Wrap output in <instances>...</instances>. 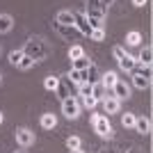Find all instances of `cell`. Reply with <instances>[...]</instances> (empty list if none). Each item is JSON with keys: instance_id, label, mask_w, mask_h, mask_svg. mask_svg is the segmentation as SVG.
<instances>
[{"instance_id": "cell-1", "label": "cell", "mask_w": 153, "mask_h": 153, "mask_svg": "<svg viewBox=\"0 0 153 153\" xmlns=\"http://www.w3.org/2000/svg\"><path fill=\"white\" fill-rule=\"evenodd\" d=\"M23 53H25L27 57H32L34 62H39V59H44L46 55H48V46H46V41H44V39H39V37H32L30 41L25 44Z\"/></svg>"}, {"instance_id": "cell-2", "label": "cell", "mask_w": 153, "mask_h": 153, "mask_svg": "<svg viewBox=\"0 0 153 153\" xmlns=\"http://www.w3.org/2000/svg\"><path fill=\"white\" fill-rule=\"evenodd\" d=\"M91 123H94L96 133L101 135V137H105V140H110V137H112V126H110L108 117H101V114H91Z\"/></svg>"}, {"instance_id": "cell-3", "label": "cell", "mask_w": 153, "mask_h": 153, "mask_svg": "<svg viewBox=\"0 0 153 153\" xmlns=\"http://www.w3.org/2000/svg\"><path fill=\"white\" fill-rule=\"evenodd\" d=\"M62 112H64L66 119H78V114H80V103L69 96L66 101H62Z\"/></svg>"}, {"instance_id": "cell-4", "label": "cell", "mask_w": 153, "mask_h": 153, "mask_svg": "<svg viewBox=\"0 0 153 153\" xmlns=\"http://www.w3.org/2000/svg\"><path fill=\"white\" fill-rule=\"evenodd\" d=\"M85 16H87V19H105V9H103V5L98 0H87Z\"/></svg>"}, {"instance_id": "cell-5", "label": "cell", "mask_w": 153, "mask_h": 153, "mask_svg": "<svg viewBox=\"0 0 153 153\" xmlns=\"http://www.w3.org/2000/svg\"><path fill=\"white\" fill-rule=\"evenodd\" d=\"M53 27H55V32H57L59 37H64L66 41H73V39H78L80 37V32L76 30V25H62V23H53Z\"/></svg>"}, {"instance_id": "cell-6", "label": "cell", "mask_w": 153, "mask_h": 153, "mask_svg": "<svg viewBox=\"0 0 153 153\" xmlns=\"http://www.w3.org/2000/svg\"><path fill=\"white\" fill-rule=\"evenodd\" d=\"M73 25H76V30L80 32V34H87V37L91 34L89 21H87V16H85V14H80V12H73Z\"/></svg>"}, {"instance_id": "cell-7", "label": "cell", "mask_w": 153, "mask_h": 153, "mask_svg": "<svg viewBox=\"0 0 153 153\" xmlns=\"http://www.w3.org/2000/svg\"><path fill=\"white\" fill-rule=\"evenodd\" d=\"M112 96H114V98H119V101L130 98V87H128L123 80H117V82L112 85Z\"/></svg>"}, {"instance_id": "cell-8", "label": "cell", "mask_w": 153, "mask_h": 153, "mask_svg": "<svg viewBox=\"0 0 153 153\" xmlns=\"http://www.w3.org/2000/svg\"><path fill=\"white\" fill-rule=\"evenodd\" d=\"M16 142L21 146H30V144H34V133L27 130V128H19L16 130Z\"/></svg>"}, {"instance_id": "cell-9", "label": "cell", "mask_w": 153, "mask_h": 153, "mask_svg": "<svg viewBox=\"0 0 153 153\" xmlns=\"http://www.w3.org/2000/svg\"><path fill=\"white\" fill-rule=\"evenodd\" d=\"M119 98H114V96L110 94V96H105V98H103V108H105V112H108V114H114V112H119Z\"/></svg>"}, {"instance_id": "cell-10", "label": "cell", "mask_w": 153, "mask_h": 153, "mask_svg": "<svg viewBox=\"0 0 153 153\" xmlns=\"http://www.w3.org/2000/svg\"><path fill=\"white\" fill-rule=\"evenodd\" d=\"M135 130L137 133H142V135H146L149 130H151V121H149L146 117H135Z\"/></svg>"}, {"instance_id": "cell-11", "label": "cell", "mask_w": 153, "mask_h": 153, "mask_svg": "<svg viewBox=\"0 0 153 153\" xmlns=\"http://www.w3.org/2000/svg\"><path fill=\"white\" fill-rule=\"evenodd\" d=\"M82 78H85V82H89V85L98 82V69H96L94 64H89V66L82 71Z\"/></svg>"}, {"instance_id": "cell-12", "label": "cell", "mask_w": 153, "mask_h": 153, "mask_svg": "<svg viewBox=\"0 0 153 153\" xmlns=\"http://www.w3.org/2000/svg\"><path fill=\"white\" fill-rule=\"evenodd\" d=\"M14 27V19L9 14H0V34H5Z\"/></svg>"}, {"instance_id": "cell-13", "label": "cell", "mask_w": 153, "mask_h": 153, "mask_svg": "<svg viewBox=\"0 0 153 153\" xmlns=\"http://www.w3.org/2000/svg\"><path fill=\"white\" fill-rule=\"evenodd\" d=\"M57 23H62V25H73V12H69V9H62V12L57 14Z\"/></svg>"}, {"instance_id": "cell-14", "label": "cell", "mask_w": 153, "mask_h": 153, "mask_svg": "<svg viewBox=\"0 0 153 153\" xmlns=\"http://www.w3.org/2000/svg\"><path fill=\"white\" fill-rule=\"evenodd\" d=\"M91 96H94L96 101H103V98L108 96V89H105L101 82H94V85H91Z\"/></svg>"}, {"instance_id": "cell-15", "label": "cell", "mask_w": 153, "mask_h": 153, "mask_svg": "<svg viewBox=\"0 0 153 153\" xmlns=\"http://www.w3.org/2000/svg\"><path fill=\"white\" fill-rule=\"evenodd\" d=\"M117 80H119V78H117V73H112V71H108V73H105V76H103V87H105V89H108V94L110 91H112V85L117 82Z\"/></svg>"}, {"instance_id": "cell-16", "label": "cell", "mask_w": 153, "mask_h": 153, "mask_svg": "<svg viewBox=\"0 0 153 153\" xmlns=\"http://www.w3.org/2000/svg\"><path fill=\"white\" fill-rule=\"evenodd\" d=\"M55 91H57V96H59V101H66V98H69V82H66V80H59V85L57 87H55Z\"/></svg>"}, {"instance_id": "cell-17", "label": "cell", "mask_w": 153, "mask_h": 153, "mask_svg": "<svg viewBox=\"0 0 153 153\" xmlns=\"http://www.w3.org/2000/svg\"><path fill=\"white\" fill-rule=\"evenodd\" d=\"M55 126H57V117H55V114H44V117H41V128L53 130Z\"/></svg>"}, {"instance_id": "cell-18", "label": "cell", "mask_w": 153, "mask_h": 153, "mask_svg": "<svg viewBox=\"0 0 153 153\" xmlns=\"http://www.w3.org/2000/svg\"><path fill=\"white\" fill-rule=\"evenodd\" d=\"M151 57H153V48L151 46H144L140 53V64H146V66H151Z\"/></svg>"}, {"instance_id": "cell-19", "label": "cell", "mask_w": 153, "mask_h": 153, "mask_svg": "<svg viewBox=\"0 0 153 153\" xmlns=\"http://www.w3.org/2000/svg\"><path fill=\"white\" fill-rule=\"evenodd\" d=\"M130 73H135V76H144V78H151V66L135 62V66H133V71H130Z\"/></svg>"}, {"instance_id": "cell-20", "label": "cell", "mask_w": 153, "mask_h": 153, "mask_svg": "<svg viewBox=\"0 0 153 153\" xmlns=\"http://www.w3.org/2000/svg\"><path fill=\"white\" fill-rule=\"evenodd\" d=\"M117 62H119V66H121L123 71H128V73H130V71H133V66H135V59L130 57L128 53H126V55H123L121 59H117Z\"/></svg>"}, {"instance_id": "cell-21", "label": "cell", "mask_w": 153, "mask_h": 153, "mask_svg": "<svg viewBox=\"0 0 153 153\" xmlns=\"http://www.w3.org/2000/svg\"><path fill=\"white\" fill-rule=\"evenodd\" d=\"M133 85L137 89H146L149 85H151V78H144V76H135L133 73Z\"/></svg>"}, {"instance_id": "cell-22", "label": "cell", "mask_w": 153, "mask_h": 153, "mask_svg": "<svg viewBox=\"0 0 153 153\" xmlns=\"http://www.w3.org/2000/svg\"><path fill=\"white\" fill-rule=\"evenodd\" d=\"M89 57H87V55H82V57H78V59H73V69L76 71H85L87 69V66H89Z\"/></svg>"}, {"instance_id": "cell-23", "label": "cell", "mask_w": 153, "mask_h": 153, "mask_svg": "<svg viewBox=\"0 0 153 153\" xmlns=\"http://www.w3.org/2000/svg\"><path fill=\"white\" fill-rule=\"evenodd\" d=\"M140 41H142V34L137 30H133V32H128V34H126V44L128 46H137Z\"/></svg>"}, {"instance_id": "cell-24", "label": "cell", "mask_w": 153, "mask_h": 153, "mask_svg": "<svg viewBox=\"0 0 153 153\" xmlns=\"http://www.w3.org/2000/svg\"><path fill=\"white\" fill-rule=\"evenodd\" d=\"M135 117H137V114H130V112H126V114L121 117V126H123V128H133V126H135Z\"/></svg>"}, {"instance_id": "cell-25", "label": "cell", "mask_w": 153, "mask_h": 153, "mask_svg": "<svg viewBox=\"0 0 153 153\" xmlns=\"http://www.w3.org/2000/svg\"><path fill=\"white\" fill-rule=\"evenodd\" d=\"M57 85H59V78H55V76H48V78L44 80V87H46V89H51V91H55V87H57Z\"/></svg>"}, {"instance_id": "cell-26", "label": "cell", "mask_w": 153, "mask_h": 153, "mask_svg": "<svg viewBox=\"0 0 153 153\" xmlns=\"http://www.w3.org/2000/svg\"><path fill=\"white\" fill-rule=\"evenodd\" d=\"M32 66H34V59L27 57V55H23V57H21V62H19V69L27 71V69H32Z\"/></svg>"}, {"instance_id": "cell-27", "label": "cell", "mask_w": 153, "mask_h": 153, "mask_svg": "<svg viewBox=\"0 0 153 153\" xmlns=\"http://www.w3.org/2000/svg\"><path fill=\"white\" fill-rule=\"evenodd\" d=\"M23 55H25L23 51H12V53H9V64L19 66V62H21V57H23Z\"/></svg>"}, {"instance_id": "cell-28", "label": "cell", "mask_w": 153, "mask_h": 153, "mask_svg": "<svg viewBox=\"0 0 153 153\" xmlns=\"http://www.w3.org/2000/svg\"><path fill=\"white\" fill-rule=\"evenodd\" d=\"M82 55H85V51L80 48V46H71L69 48V57L71 59H78V57H82Z\"/></svg>"}, {"instance_id": "cell-29", "label": "cell", "mask_w": 153, "mask_h": 153, "mask_svg": "<svg viewBox=\"0 0 153 153\" xmlns=\"http://www.w3.org/2000/svg\"><path fill=\"white\" fill-rule=\"evenodd\" d=\"M87 21H89V27H91V30H105L103 19H87Z\"/></svg>"}, {"instance_id": "cell-30", "label": "cell", "mask_w": 153, "mask_h": 153, "mask_svg": "<svg viewBox=\"0 0 153 153\" xmlns=\"http://www.w3.org/2000/svg\"><path fill=\"white\" fill-rule=\"evenodd\" d=\"M78 94H80V96H91V85L89 82L78 85Z\"/></svg>"}, {"instance_id": "cell-31", "label": "cell", "mask_w": 153, "mask_h": 153, "mask_svg": "<svg viewBox=\"0 0 153 153\" xmlns=\"http://www.w3.org/2000/svg\"><path fill=\"white\" fill-rule=\"evenodd\" d=\"M96 103H98V101H96L94 96H82V105H85V108H87V110L96 108Z\"/></svg>"}, {"instance_id": "cell-32", "label": "cell", "mask_w": 153, "mask_h": 153, "mask_svg": "<svg viewBox=\"0 0 153 153\" xmlns=\"http://www.w3.org/2000/svg\"><path fill=\"white\" fill-rule=\"evenodd\" d=\"M94 41H103L105 39V30H91V34H89Z\"/></svg>"}, {"instance_id": "cell-33", "label": "cell", "mask_w": 153, "mask_h": 153, "mask_svg": "<svg viewBox=\"0 0 153 153\" xmlns=\"http://www.w3.org/2000/svg\"><path fill=\"white\" fill-rule=\"evenodd\" d=\"M66 146L69 149H80V137H69V140H66Z\"/></svg>"}, {"instance_id": "cell-34", "label": "cell", "mask_w": 153, "mask_h": 153, "mask_svg": "<svg viewBox=\"0 0 153 153\" xmlns=\"http://www.w3.org/2000/svg\"><path fill=\"white\" fill-rule=\"evenodd\" d=\"M98 2H101V5H103V9H108V7L112 5V2H114V0H98Z\"/></svg>"}, {"instance_id": "cell-35", "label": "cell", "mask_w": 153, "mask_h": 153, "mask_svg": "<svg viewBox=\"0 0 153 153\" xmlns=\"http://www.w3.org/2000/svg\"><path fill=\"white\" fill-rule=\"evenodd\" d=\"M133 5L135 7H144V5H146V0H133Z\"/></svg>"}, {"instance_id": "cell-36", "label": "cell", "mask_w": 153, "mask_h": 153, "mask_svg": "<svg viewBox=\"0 0 153 153\" xmlns=\"http://www.w3.org/2000/svg\"><path fill=\"white\" fill-rule=\"evenodd\" d=\"M123 153H140V151H137V149L133 146V149H128V151H123Z\"/></svg>"}, {"instance_id": "cell-37", "label": "cell", "mask_w": 153, "mask_h": 153, "mask_svg": "<svg viewBox=\"0 0 153 153\" xmlns=\"http://www.w3.org/2000/svg\"><path fill=\"white\" fill-rule=\"evenodd\" d=\"M71 153H82V151H80V149H71Z\"/></svg>"}, {"instance_id": "cell-38", "label": "cell", "mask_w": 153, "mask_h": 153, "mask_svg": "<svg viewBox=\"0 0 153 153\" xmlns=\"http://www.w3.org/2000/svg\"><path fill=\"white\" fill-rule=\"evenodd\" d=\"M0 123H2V112H0Z\"/></svg>"}, {"instance_id": "cell-39", "label": "cell", "mask_w": 153, "mask_h": 153, "mask_svg": "<svg viewBox=\"0 0 153 153\" xmlns=\"http://www.w3.org/2000/svg\"><path fill=\"white\" fill-rule=\"evenodd\" d=\"M0 82H2V76H0Z\"/></svg>"}]
</instances>
